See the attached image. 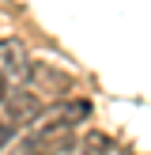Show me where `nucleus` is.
<instances>
[{
	"instance_id": "obj_1",
	"label": "nucleus",
	"mask_w": 151,
	"mask_h": 155,
	"mask_svg": "<svg viewBox=\"0 0 151 155\" xmlns=\"http://www.w3.org/2000/svg\"><path fill=\"white\" fill-rule=\"evenodd\" d=\"M27 76H34L30 53L19 38H0V80L8 83H23Z\"/></svg>"
},
{
	"instance_id": "obj_2",
	"label": "nucleus",
	"mask_w": 151,
	"mask_h": 155,
	"mask_svg": "<svg viewBox=\"0 0 151 155\" xmlns=\"http://www.w3.org/2000/svg\"><path fill=\"white\" fill-rule=\"evenodd\" d=\"M4 110H8V125H15V129L42 121V102H38V95H30V91H8Z\"/></svg>"
},
{
	"instance_id": "obj_3",
	"label": "nucleus",
	"mask_w": 151,
	"mask_h": 155,
	"mask_svg": "<svg viewBox=\"0 0 151 155\" xmlns=\"http://www.w3.org/2000/svg\"><path fill=\"white\" fill-rule=\"evenodd\" d=\"M91 114L87 98H64V102H53L42 110V125H57V129H72L76 121H83Z\"/></svg>"
},
{
	"instance_id": "obj_4",
	"label": "nucleus",
	"mask_w": 151,
	"mask_h": 155,
	"mask_svg": "<svg viewBox=\"0 0 151 155\" xmlns=\"http://www.w3.org/2000/svg\"><path fill=\"white\" fill-rule=\"evenodd\" d=\"M72 144V129H57V125H42L34 136H27L30 151H53V148H68Z\"/></svg>"
},
{
	"instance_id": "obj_5",
	"label": "nucleus",
	"mask_w": 151,
	"mask_h": 155,
	"mask_svg": "<svg viewBox=\"0 0 151 155\" xmlns=\"http://www.w3.org/2000/svg\"><path fill=\"white\" fill-rule=\"evenodd\" d=\"M79 148H83V155H106V151L113 148V140H110L106 133H87V136L79 140Z\"/></svg>"
},
{
	"instance_id": "obj_6",
	"label": "nucleus",
	"mask_w": 151,
	"mask_h": 155,
	"mask_svg": "<svg viewBox=\"0 0 151 155\" xmlns=\"http://www.w3.org/2000/svg\"><path fill=\"white\" fill-rule=\"evenodd\" d=\"M15 136V125H8V121H0V151L8 148V140Z\"/></svg>"
},
{
	"instance_id": "obj_7",
	"label": "nucleus",
	"mask_w": 151,
	"mask_h": 155,
	"mask_svg": "<svg viewBox=\"0 0 151 155\" xmlns=\"http://www.w3.org/2000/svg\"><path fill=\"white\" fill-rule=\"evenodd\" d=\"M4 98H8V87H4V80H0V102H4Z\"/></svg>"
}]
</instances>
